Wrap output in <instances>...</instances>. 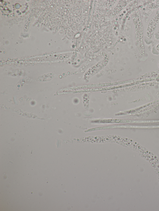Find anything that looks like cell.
Segmentation results:
<instances>
[{"instance_id":"4","label":"cell","mask_w":159,"mask_h":211,"mask_svg":"<svg viewBox=\"0 0 159 211\" xmlns=\"http://www.w3.org/2000/svg\"><path fill=\"white\" fill-rule=\"evenodd\" d=\"M152 51H156L159 52V43L154 47L152 48Z\"/></svg>"},{"instance_id":"2","label":"cell","mask_w":159,"mask_h":211,"mask_svg":"<svg viewBox=\"0 0 159 211\" xmlns=\"http://www.w3.org/2000/svg\"><path fill=\"white\" fill-rule=\"evenodd\" d=\"M159 23V8L153 15L148 25L144 38V42L146 44L149 45L152 43L154 32Z\"/></svg>"},{"instance_id":"1","label":"cell","mask_w":159,"mask_h":211,"mask_svg":"<svg viewBox=\"0 0 159 211\" xmlns=\"http://www.w3.org/2000/svg\"><path fill=\"white\" fill-rule=\"evenodd\" d=\"M133 16L136 46L140 54L143 55L144 50L143 27L140 14L138 9L134 11Z\"/></svg>"},{"instance_id":"5","label":"cell","mask_w":159,"mask_h":211,"mask_svg":"<svg viewBox=\"0 0 159 211\" xmlns=\"http://www.w3.org/2000/svg\"><path fill=\"white\" fill-rule=\"evenodd\" d=\"M154 36L156 39L159 40V28L157 32L154 33Z\"/></svg>"},{"instance_id":"3","label":"cell","mask_w":159,"mask_h":211,"mask_svg":"<svg viewBox=\"0 0 159 211\" xmlns=\"http://www.w3.org/2000/svg\"><path fill=\"white\" fill-rule=\"evenodd\" d=\"M146 2L149 8L154 9L159 7V0H148Z\"/></svg>"}]
</instances>
